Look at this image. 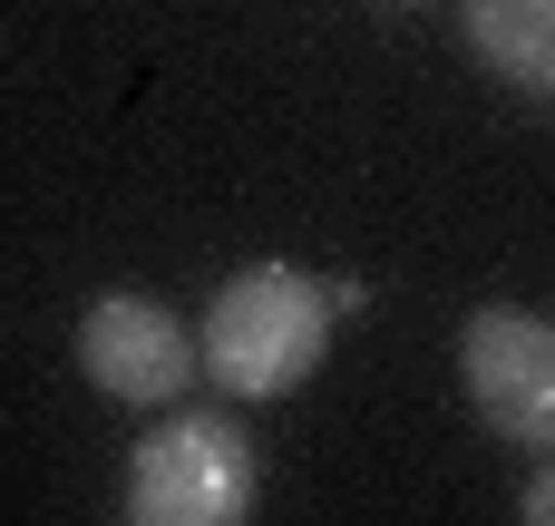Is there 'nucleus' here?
<instances>
[{
    "label": "nucleus",
    "instance_id": "1",
    "mask_svg": "<svg viewBox=\"0 0 555 526\" xmlns=\"http://www.w3.org/2000/svg\"><path fill=\"white\" fill-rule=\"evenodd\" d=\"M332 351V293L293 264H244L205 322H195V371L224 400H293Z\"/></svg>",
    "mask_w": 555,
    "mask_h": 526
},
{
    "label": "nucleus",
    "instance_id": "2",
    "mask_svg": "<svg viewBox=\"0 0 555 526\" xmlns=\"http://www.w3.org/2000/svg\"><path fill=\"white\" fill-rule=\"evenodd\" d=\"M137 526H244L254 517V439L234 420H156L127 459Z\"/></svg>",
    "mask_w": 555,
    "mask_h": 526
},
{
    "label": "nucleus",
    "instance_id": "3",
    "mask_svg": "<svg viewBox=\"0 0 555 526\" xmlns=\"http://www.w3.org/2000/svg\"><path fill=\"white\" fill-rule=\"evenodd\" d=\"M459 381L478 400V420L517 449H555V322L546 312H517V303H488L468 312L459 332Z\"/></svg>",
    "mask_w": 555,
    "mask_h": 526
},
{
    "label": "nucleus",
    "instance_id": "4",
    "mask_svg": "<svg viewBox=\"0 0 555 526\" xmlns=\"http://www.w3.org/2000/svg\"><path fill=\"white\" fill-rule=\"evenodd\" d=\"M78 371L127 410H166L195 381V332L156 293H98L78 312Z\"/></svg>",
    "mask_w": 555,
    "mask_h": 526
},
{
    "label": "nucleus",
    "instance_id": "5",
    "mask_svg": "<svg viewBox=\"0 0 555 526\" xmlns=\"http://www.w3.org/2000/svg\"><path fill=\"white\" fill-rule=\"evenodd\" d=\"M468 49L517 98H555V0H468Z\"/></svg>",
    "mask_w": 555,
    "mask_h": 526
},
{
    "label": "nucleus",
    "instance_id": "6",
    "mask_svg": "<svg viewBox=\"0 0 555 526\" xmlns=\"http://www.w3.org/2000/svg\"><path fill=\"white\" fill-rule=\"evenodd\" d=\"M517 517H527V526H555V449H537V478H527Z\"/></svg>",
    "mask_w": 555,
    "mask_h": 526
}]
</instances>
